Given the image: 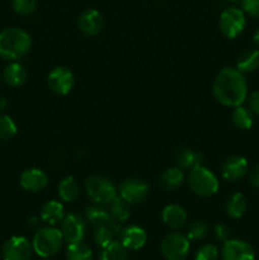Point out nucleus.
Returning <instances> with one entry per match:
<instances>
[{"instance_id":"obj_1","label":"nucleus","mask_w":259,"mask_h":260,"mask_svg":"<svg viewBox=\"0 0 259 260\" xmlns=\"http://www.w3.org/2000/svg\"><path fill=\"white\" fill-rule=\"evenodd\" d=\"M213 95L225 107H238L245 102L248 84L245 76L236 68H223L215 78L212 85Z\"/></svg>"},{"instance_id":"obj_2","label":"nucleus","mask_w":259,"mask_h":260,"mask_svg":"<svg viewBox=\"0 0 259 260\" xmlns=\"http://www.w3.org/2000/svg\"><path fill=\"white\" fill-rule=\"evenodd\" d=\"M30 47L32 38L25 30L9 27L0 32V56L5 60H20L29 52Z\"/></svg>"},{"instance_id":"obj_3","label":"nucleus","mask_w":259,"mask_h":260,"mask_svg":"<svg viewBox=\"0 0 259 260\" xmlns=\"http://www.w3.org/2000/svg\"><path fill=\"white\" fill-rule=\"evenodd\" d=\"M187 183L195 194L203 198L215 196L217 193L218 188H220L217 177L211 170H208L206 167H202V165L189 170Z\"/></svg>"},{"instance_id":"obj_4","label":"nucleus","mask_w":259,"mask_h":260,"mask_svg":"<svg viewBox=\"0 0 259 260\" xmlns=\"http://www.w3.org/2000/svg\"><path fill=\"white\" fill-rule=\"evenodd\" d=\"M63 243L61 230L56 228H42L35 234L32 246L33 251L41 258H50L58 253Z\"/></svg>"},{"instance_id":"obj_5","label":"nucleus","mask_w":259,"mask_h":260,"mask_svg":"<svg viewBox=\"0 0 259 260\" xmlns=\"http://www.w3.org/2000/svg\"><path fill=\"white\" fill-rule=\"evenodd\" d=\"M84 188L88 197L95 205L107 206L117 196V190L111 179L103 175H90L85 179Z\"/></svg>"},{"instance_id":"obj_6","label":"nucleus","mask_w":259,"mask_h":260,"mask_svg":"<svg viewBox=\"0 0 259 260\" xmlns=\"http://www.w3.org/2000/svg\"><path fill=\"white\" fill-rule=\"evenodd\" d=\"M189 249V239L179 233L168 234L160 244V251L167 260H184Z\"/></svg>"},{"instance_id":"obj_7","label":"nucleus","mask_w":259,"mask_h":260,"mask_svg":"<svg viewBox=\"0 0 259 260\" xmlns=\"http://www.w3.org/2000/svg\"><path fill=\"white\" fill-rule=\"evenodd\" d=\"M245 14L244 10L239 8H226L220 15L218 19V27H220L221 33L226 38L234 40L238 36L241 35V32L245 28Z\"/></svg>"},{"instance_id":"obj_8","label":"nucleus","mask_w":259,"mask_h":260,"mask_svg":"<svg viewBox=\"0 0 259 260\" xmlns=\"http://www.w3.org/2000/svg\"><path fill=\"white\" fill-rule=\"evenodd\" d=\"M47 84L55 94L66 95L73 90L75 85V76L70 69L65 66H57V68H53L48 74Z\"/></svg>"},{"instance_id":"obj_9","label":"nucleus","mask_w":259,"mask_h":260,"mask_svg":"<svg viewBox=\"0 0 259 260\" xmlns=\"http://www.w3.org/2000/svg\"><path fill=\"white\" fill-rule=\"evenodd\" d=\"M150 192L149 184L139 178L124 179L119 185V196L130 205H139L144 202Z\"/></svg>"},{"instance_id":"obj_10","label":"nucleus","mask_w":259,"mask_h":260,"mask_svg":"<svg viewBox=\"0 0 259 260\" xmlns=\"http://www.w3.org/2000/svg\"><path fill=\"white\" fill-rule=\"evenodd\" d=\"M61 234L63 241L71 244L83 241L86 234V220L78 213H69L61 221Z\"/></svg>"},{"instance_id":"obj_11","label":"nucleus","mask_w":259,"mask_h":260,"mask_svg":"<svg viewBox=\"0 0 259 260\" xmlns=\"http://www.w3.org/2000/svg\"><path fill=\"white\" fill-rule=\"evenodd\" d=\"M32 254V243L23 236H12L3 245L4 260H30Z\"/></svg>"},{"instance_id":"obj_12","label":"nucleus","mask_w":259,"mask_h":260,"mask_svg":"<svg viewBox=\"0 0 259 260\" xmlns=\"http://www.w3.org/2000/svg\"><path fill=\"white\" fill-rule=\"evenodd\" d=\"M221 256H222V260H254L255 253H254L253 246L246 241L229 239L223 241Z\"/></svg>"},{"instance_id":"obj_13","label":"nucleus","mask_w":259,"mask_h":260,"mask_svg":"<svg viewBox=\"0 0 259 260\" xmlns=\"http://www.w3.org/2000/svg\"><path fill=\"white\" fill-rule=\"evenodd\" d=\"M103 25V15L96 9H85L78 18L79 29L88 37H94V36L99 35Z\"/></svg>"},{"instance_id":"obj_14","label":"nucleus","mask_w":259,"mask_h":260,"mask_svg":"<svg viewBox=\"0 0 259 260\" xmlns=\"http://www.w3.org/2000/svg\"><path fill=\"white\" fill-rule=\"evenodd\" d=\"M19 184L27 192L37 193L45 189L48 184V177L42 169L30 168L20 174Z\"/></svg>"},{"instance_id":"obj_15","label":"nucleus","mask_w":259,"mask_h":260,"mask_svg":"<svg viewBox=\"0 0 259 260\" xmlns=\"http://www.w3.org/2000/svg\"><path fill=\"white\" fill-rule=\"evenodd\" d=\"M246 173H248V161L240 155H233L228 157L221 165V175L229 182H236L241 179L245 177Z\"/></svg>"},{"instance_id":"obj_16","label":"nucleus","mask_w":259,"mask_h":260,"mask_svg":"<svg viewBox=\"0 0 259 260\" xmlns=\"http://www.w3.org/2000/svg\"><path fill=\"white\" fill-rule=\"evenodd\" d=\"M147 241V234L142 228L136 225H131L121 231V241L119 243L127 250H140L144 248Z\"/></svg>"},{"instance_id":"obj_17","label":"nucleus","mask_w":259,"mask_h":260,"mask_svg":"<svg viewBox=\"0 0 259 260\" xmlns=\"http://www.w3.org/2000/svg\"><path fill=\"white\" fill-rule=\"evenodd\" d=\"M187 212L179 205H168L161 211V220L172 230H179L187 223Z\"/></svg>"},{"instance_id":"obj_18","label":"nucleus","mask_w":259,"mask_h":260,"mask_svg":"<svg viewBox=\"0 0 259 260\" xmlns=\"http://www.w3.org/2000/svg\"><path fill=\"white\" fill-rule=\"evenodd\" d=\"M27 70L22 63L17 62V61H12V63L7 66L3 71V79L7 85L12 86V88H18L22 86L27 80Z\"/></svg>"},{"instance_id":"obj_19","label":"nucleus","mask_w":259,"mask_h":260,"mask_svg":"<svg viewBox=\"0 0 259 260\" xmlns=\"http://www.w3.org/2000/svg\"><path fill=\"white\" fill-rule=\"evenodd\" d=\"M40 217L43 222L53 226L61 222L62 218L65 217V208H63L62 203L58 202V201H48L41 208Z\"/></svg>"},{"instance_id":"obj_20","label":"nucleus","mask_w":259,"mask_h":260,"mask_svg":"<svg viewBox=\"0 0 259 260\" xmlns=\"http://www.w3.org/2000/svg\"><path fill=\"white\" fill-rule=\"evenodd\" d=\"M175 161H177V167H179L182 170H192L202 165L203 155L196 150L184 147L177 152Z\"/></svg>"},{"instance_id":"obj_21","label":"nucleus","mask_w":259,"mask_h":260,"mask_svg":"<svg viewBox=\"0 0 259 260\" xmlns=\"http://www.w3.org/2000/svg\"><path fill=\"white\" fill-rule=\"evenodd\" d=\"M85 220L86 222H89L94 228L111 225L113 222L107 207L101 205H95V203L85 208Z\"/></svg>"},{"instance_id":"obj_22","label":"nucleus","mask_w":259,"mask_h":260,"mask_svg":"<svg viewBox=\"0 0 259 260\" xmlns=\"http://www.w3.org/2000/svg\"><path fill=\"white\" fill-rule=\"evenodd\" d=\"M184 182V173L179 167L169 168L159 178L160 187L164 190H177Z\"/></svg>"},{"instance_id":"obj_23","label":"nucleus","mask_w":259,"mask_h":260,"mask_svg":"<svg viewBox=\"0 0 259 260\" xmlns=\"http://www.w3.org/2000/svg\"><path fill=\"white\" fill-rule=\"evenodd\" d=\"M57 192L58 197L63 202H74L80 194V185L73 175H68V177L62 178L61 182L58 183Z\"/></svg>"},{"instance_id":"obj_24","label":"nucleus","mask_w":259,"mask_h":260,"mask_svg":"<svg viewBox=\"0 0 259 260\" xmlns=\"http://www.w3.org/2000/svg\"><path fill=\"white\" fill-rule=\"evenodd\" d=\"M259 68V50L248 48L238 56L236 69L243 74L253 73Z\"/></svg>"},{"instance_id":"obj_25","label":"nucleus","mask_w":259,"mask_h":260,"mask_svg":"<svg viewBox=\"0 0 259 260\" xmlns=\"http://www.w3.org/2000/svg\"><path fill=\"white\" fill-rule=\"evenodd\" d=\"M130 206L131 205L128 202H126L121 196H116L107 205V210H108L112 220H114L116 222H124V221L128 220L130 215H131Z\"/></svg>"},{"instance_id":"obj_26","label":"nucleus","mask_w":259,"mask_h":260,"mask_svg":"<svg viewBox=\"0 0 259 260\" xmlns=\"http://www.w3.org/2000/svg\"><path fill=\"white\" fill-rule=\"evenodd\" d=\"M246 208H248V202L243 193H234L226 201L225 211L231 218L243 217L244 213L246 212Z\"/></svg>"},{"instance_id":"obj_27","label":"nucleus","mask_w":259,"mask_h":260,"mask_svg":"<svg viewBox=\"0 0 259 260\" xmlns=\"http://www.w3.org/2000/svg\"><path fill=\"white\" fill-rule=\"evenodd\" d=\"M66 259L68 260H93V251L83 241L69 244L66 249Z\"/></svg>"},{"instance_id":"obj_28","label":"nucleus","mask_w":259,"mask_h":260,"mask_svg":"<svg viewBox=\"0 0 259 260\" xmlns=\"http://www.w3.org/2000/svg\"><path fill=\"white\" fill-rule=\"evenodd\" d=\"M231 119L238 128L249 129L253 126V112L245 107L238 106L231 113Z\"/></svg>"},{"instance_id":"obj_29","label":"nucleus","mask_w":259,"mask_h":260,"mask_svg":"<svg viewBox=\"0 0 259 260\" xmlns=\"http://www.w3.org/2000/svg\"><path fill=\"white\" fill-rule=\"evenodd\" d=\"M118 230L117 226L113 222L111 225H104L95 228V233H94V241L98 246H101L102 249L108 246L109 244H112L114 240V234Z\"/></svg>"},{"instance_id":"obj_30","label":"nucleus","mask_w":259,"mask_h":260,"mask_svg":"<svg viewBox=\"0 0 259 260\" xmlns=\"http://www.w3.org/2000/svg\"><path fill=\"white\" fill-rule=\"evenodd\" d=\"M99 260H128V253L119 241H113L108 246L103 248Z\"/></svg>"},{"instance_id":"obj_31","label":"nucleus","mask_w":259,"mask_h":260,"mask_svg":"<svg viewBox=\"0 0 259 260\" xmlns=\"http://www.w3.org/2000/svg\"><path fill=\"white\" fill-rule=\"evenodd\" d=\"M17 135V124L12 117L7 114L0 116V140H10Z\"/></svg>"},{"instance_id":"obj_32","label":"nucleus","mask_w":259,"mask_h":260,"mask_svg":"<svg viewBox=\"0 0 259 260\" xmlns=\"http://www.w3.org/2000/svg\"><path fill=\"white\" fill-rule=\"evenodd\" d=\"M208 233V225L205 222V221H201L197 220L195 222L190 223L188 226V230H187V238L193 241H197V240H202Z\"/></svg>"},{"instance_id":"obj_33","label":"nucleus","mask_w":259,"mask_h":260,"mask_svg":"<svg viewBox=\"0 0 259 260\" xmlns=\"http://www.w3.org/2000/svg\"><path fill=\"white\" fill-rule=\"evenodd\" d=\"M12 7L20 15H29L37 8V0H12Z\"/></svg>"},{"instance_id":"obj_34","label":"nucleus","mask_w":259,"mask_h":260,"mask_svg":"<svg viewBox=\"0 0 259 260\" xmlns=\"http://www.w3.org/2000/svg\"><path fill=\"white\" fill-rule=\"evenodd\" d=\"M218 259V249L215 245L206 244L201 246L195 255V260H217Z\"/></svg>"},{"instance_id":"obj_35","label":"nucleus","mask_w":259,"mask_h":260,"mask_svg":"<svg viewBox=\"0 0 259 260\" xmlns=\"http://www.w3.org/2000/svg\"><path fill=\"white\" fill-rule=\"evenodd\" d=\"M241 5H243L244 13L250 17L259 18V0H243Z\"/></svg>"},{"instance_id":"obj_36","label":"nucleus","mask_w":259,"mask_h":260,"mask_svg":"<svg viewBox=\"0 0 259 260\" xmlns=\"http://www.w3.org/2000/svg\"><path fill=\"white\" fill-rule=\"evenodd\" d=\"M213 233H215L216 238L221 241H226L230 238V230H229L228 226L223 225V223H217V225H215Z\"/></svg>"},{"instance_id":"obj_37","label":"nucleus","mask_w":259,"mask_h":260,"mask_svg":"<svg viewBox=\"0 0 259 260\" xmlns=\"http://www.w3.org/2000/svg\"><path fill=\"white\" fill-rule=\"evenodd\" d=\"M248 103H249V109L253 112L254 114H258L259 116V90L253 91L250 94L248 99Z\"/></svg>"},{"instance_id":"obj_38","label":"nucleus","mask_w":259,"mask_h":260,"mask_svg":"<svg viewBox=\"0 0 259 260\" xmlns=\"http://www.w3.org/2000/svg\"><path fill=\"white\" fill-rule=\"evenodd\" d=\"M249 183H250L254 188H259V164L254 165V167L249 170Z\"/></svg>"},{"instance_id":"obj_39","label":"nucleus","mask_w":259,"mask_h":260,"mask_svg":"<svg viewBox=\"0 0 259 260\" xmlns=\"http://www.w3.org/2000/svg\"><path fill=\"white\" fill-rule=\"evenodd\" d=\"M253 41H254V43H255V45L258 46V47H259V29H258V30H255V32H254Z\"/></svg>"},{"instance_id":"obj_40","label":"nucleus","mask_w":259,"mask_h":260,"mask_svg":"<svg viewBox=\"0 0 259 260\" xmlns=\"http://www.w3.org/2000/svg\"><path fill=\"white\" fill-rule=\"evenodd\" d=\"M233 2H235V0H233Z\"/></svg>"},{"instance_id":"obj_41","label":"nucleus","mask_w":259,"mask_h":260,"mask_svg":"<svg viewBox=\"0 0 259 260\" xmlns=\"http://www.w3.org/2000/svg\"><path fill=\"white\" fill-rule=\"evenodd\" d=\"M47 260H48V259H47Z\"/></svg>"}]
</instances>
